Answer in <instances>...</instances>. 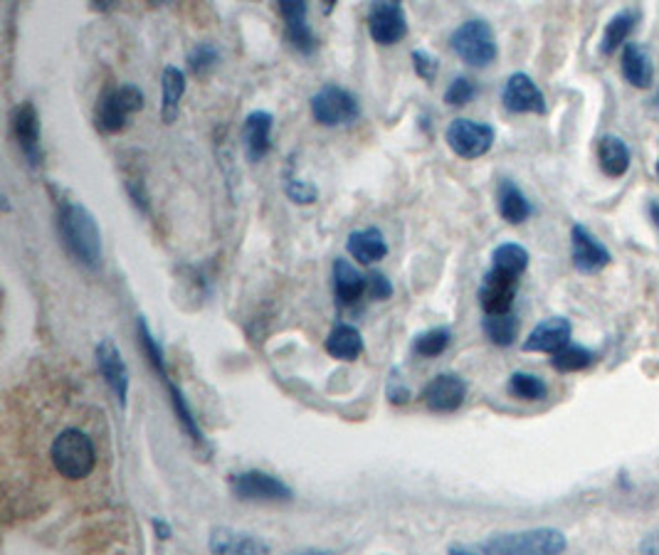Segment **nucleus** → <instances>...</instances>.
<instances>
[{
    "mask_svg": "<svg viewBox=\"0 0 659 555\" xmlns=\"http://www.w3.org/2000/svg\"><path fill=\"white\" fill-rule=\"evenodd\" d=\"M509 393L519 400H543L548 388L539 375L531 373H514L509 378Z\"/></svg>",
    "mask_w": 659,
    "mask_h": 555,
    "instance_id": "32",
    "label": "nucleus"
},
{
    "mask_svg": "<svg viewBox=\"0 0 659 555\" xmlns=\"http://www.w3.org/2000/svg\"><path fill=\"white\" fill-rule=\"evenodd\" d=\"M516 287H519V279L497 272V269H489L482 289H479V301H482V309L487 311V316L509 314L511 306H514Z\"/></svg>",
    "mask_w": 659,
    "mask_h": 555,
    "instance_id": "15",
    "label": "nucleus"
},
{
    "mask_svg": "<svg viewBox=\"0 0 659 555\" xmlns=\"http://www.w3.org/2000/svg\"><path fill=\"white\" fill-rule=\"evenodd\" d=\"M484 333H487L489 341L494 343V346H511L516 338V333H519V321H516V316L511 314H499V316H487L484 319Z\"/></svg>",
    "mask_w": 659,
    "mask_h": 555,
    "instance_id": "30",
    "label": "nucleus"
},
{
    "mask_svg": "<svg viewBox=\"0 0 659 555\" xmlns=\"http://www.w3.org/2000/svg\"><path fill=\"white\" fill-rule=\"evenodd\" d=\"M526 267H529V252H526V247L516 245V242H506V245H499L497 250H494L492 269H497V272L519 279L521 274L526 272Z\"/></svg>",
    "mask_w": 659,
    "mask_h": 555,
    "instance_id": "27",
    "label": "nucleus"
},
{
    "mask_svg": "<svg viewBox=\"0 0 659 555\" xmlns=\"http://www.w3.org/2000/svg\"><path fill=\"white\" fill-rule=\"evenodd\" d=\"M640 553L642 555H659V533H652V536H647L645 541H642Z\"/></svg>",
    "mask_w": 659,
    "mask_h": 555,
    "instance_id": "40",
    "label": "nucleus"
},
{
    "mask_svg": "<svg viewBox=\"0 0 659 555\" xmlns=\"http://www.w3.org/2000/svg\"><path fill=\"white\" fill-rule=\"evenodd\" d=\"M571 247H573V264L585 274L600 272L610 264V252L588 227L573 225L571 230Z\"/></svg>",
    "mask_w": 659,
    "mask_h": 555,
    "instance_id": "14",
    "label": "nucleus"
},
{
    "mask_svg": "<svg viewBox=\"0 0 659 555\" xmlns=\"http://www.w3.org/2000/svg\"><path fill=\"white\" fill-rule=\"evenodd\" d=\"M289 555H336L334 551H316V548H309V551H299V553H289Z\"/></svg>",
    "mask_w": 659,
    "mask_h": 555,
    "instance_id": "43",
    "label": "nucleus"
},
{
    "mask_svg": "<svg viewBox=\"0 0 659 555\" xmlns=\"http://www.w3.org/2000/svg\"><path fill=\"white\" fill-rule=\"evenodd\" d=\"M657 176H659V161H657Z\"/></svg>",
    "mask_w": 659,
    "mask_h": 555,
    "instance_id": "45",
    "label": "nucleus"
},
{
    "mask_svg": "<svg viewBox=\"0 0 659 555\" xmlns=\"http://www.w3.org/2000/svg\"><path fill=\"white\" fill-rule=\"evenodd\" d=\"M349 255L361 264H373L388 255V242L378 227H366V230L351 232L346 240Z\"/></svg>",
    "mask_w": 659,
    "mask_h": 555,
    "instance_id": "21",
    "label": "nucleus"
},
{
    "mask_svg": "<svg viewBox=\"0 0 659 555\" xmlns=\"http://www.w3.org/2000/svg\"><path fill=\"white\" fill-rule=\"evenodd\" d=\"M450 555H489L487 546H452Z\"/></svg>",
    "mask_w": 659,
    "mask_h": 555,
    "instance_id": "41",
    "label": "nucleus"
},
{
    "mask_svg": "<svg viewBox=\"0 0 659 555\" xmlns=\"http://www.w3.org/2000/svg\"><path fill=\"white\" fill-rule=\"evenodd\" d=\"M154 531L163 538V541H166V538H171V526H168L166 521H161V518H154Z\"/></svg>",
    "mask_w": 659,
    "mask_h": 555,
    "instance_id": "42",
    "label": "nucleus"
},
{
    "mask_svg": "<svg viewBox=\"0 0 659 555\" xmlns=\"http://www.w3.org/2000/svg\"><path fill=\"white\" fill-rule=\"evenodd\" d=\"M363 351V338L358 329H353L349 324L334 326L326 338V353L339 361H356Z\"/></svg>",
    "mask_w": 659,
    "mask_h": 555,
    "instance_id": "26",
    "label": "nucleus"
},
{
    "mask_svg": "<svg viewBox=\"0 0 659 555\" xmlns=\"http://www.w3.org/2000/svg\"><path fill=\"white\" fill-rule=\"evenodd\" d=\"M126 190H129V198L141 213H149V193H146L144 181L141 178H126Z\"/></svg>",
    "mask_w": 659,
    "mask_h": 555,
    "instance_id": "39",
    "label": "nucleus"
},
{
    "mask_svg": "<svg viewBox=\"0 0 659 555\" xmlns=\"http://www.w3.org/2000/svg\"><path fill=\"white\" fill-rule=\"evenodd\" d=\"M10 129H13L15 144L25 161L33 168L42 163V141H40V114L33 102H20L10 111Z\"/></svg>",
    "mask_w": 659,
    "mask_h": 555,
    "instance_id": "8",
    "label": "nucleus"
},
{
    "mask_svg": "<svg viewBox=\"0 0 659 555\" xmlns=\"http://www.w3.org/2000/svg\"><path fill=\"white\" fill-rule=\"evenodd\" d=\"M489 555H561L566 551V536L556 528L502 533L484 543Z\"/></svg>",
    "mask_w": 659,
    "mask_h": 555,
    "instance_id": "3",
    "label": "nucleus"
},
{
    "mask_svg": "<svg viewBox=\"0 0 659 555\" xmlns=\"http://www.w3.org/2000/svg\"><path fill=\"white\" fill-rule=\"evenodd\" d=\"M571 331V321L563 319V316H553V319L541 321L524 341V351L558 353L571 341Z\"/></svg>",
    "mask_w": 659,
    "mask_h": 555,
    "instance_id": "18",
    "label": "nucleus"
},
{
    "mask_svg": "<svg viewBox=\"0 0 659 555\" xmlns=\"http://www.w3.org/2000/svg\"><path fill=\"white\" fill-rule=\"evenodd\" d=\"M447 146L460 158L474 161L482 158L484 153L492 151L494 146V129L489 124H479L472 119H455L445 131Z\"/></svg>",
    "mask_w": 659,
    "mask_h": 555,
    "instance_id": "7",
    "label": "nucleus"
},
{
    "mask_svg": "<svg viewBox=\"0 0 659 555\" xmlns=\"http://www.w3.org/2000/svg\"><path fill=\"white\" fill-rule=\"evenodd\" d=\"M52 200H55V222L65 250L77 259L82 267L97 269L102 264V230L97 218L89 213L84 203L57 190L52 185Z\"/></svg>",
    "mask_w": 659,
    "mask_h": 555,
    "instance_id": "1",
    "label": "nucleus"
},
{
    "mask_svg": "<svg viewBox=\"0 0 659 555\" xmlns=\"http://www.w3.org/2000/svg\"><path fill=\"white\" fill-rule=\"evenodd\" d=\"M368 33L378 45H398L408 35V15H405L403 5L393 3V0H381V3L371 5L368 13Z\"/></svg>",
    "mask_w": 659,
    "mask_h": 555,
    "instance_id": "10",
    "label": "nucleus"
},
{
    "mask_svg": "<svg viewBox=\"0 0 659 555\" xmlns=\"http://www.w3.org/2000/svg\"><path fill=\"white\" fill-rule=\"evenodd\" d=\"M188 70L193 74H208L213 67H218L220 50L213 42H198L191 52H188Z\"/></svg>",
    "mask_w": 659,
    "mask_h": 555,
    "instance_id": "34",
    "label": "nucleus"
},
{
    "mask_svg": "<svg viewBox=\"0 0 659 555\" xmlns=\"http://www.w3.org/2000/svg\"><path fill=\"white\" fill-rule=\"evenodd\" d=\"M52 464L62 477L77 481L87 479L97 464V449L82 430H65L55 437L50 449Z\"/></svg>",
    "mask_w": 659,
    "mask_h": 555,
    "instance_id": "2",
    "label": "nucleus"
},
{
    "mask_svg": "<svg viewBox=\"0 0 659 555\" xmlns=\"http://www.w3.org/2000/svg\"><path fill=\"white\" fill-rule=\"evenodd\" d=\"M652 218H655V222H657V225H659V205H652Z\"/></svg>",
    "mask_w": 659,
    "mask_h": 555,
    "instance_id": "44",
    "label": "nucleus"
},
{
    "mask_svg": "<svg viewBox=\"0 0 659 555\" xmlns=\"http://www.w3.org/2000/svg\"><path fill=\"white\" fill-rule=\"evenodd\" d=\"M210 551L213 555H267V543L250 533H235L228 528H215L210 536Z\"/></svg>",
    "mask_w": 659,
    "mask_h": 555,
    "instance_id": "19",
    "label": "nucleus"
},
{
    "mask_svg": "<svg viewBox=\"0 0 659 555\" xmlns=\"http://www.w3.org/2000/svg\"><path fill=\"white\" fill-rule=\"evenodd\" d=\"M334 292L344 306L356 304L368 292V277H363L349 259L339 257L334 262Z\"/></svg>",
    "mask_w": 659,
    "mask_h": 555,
    "instance_id": "20",
    "label": "nucleus"
},
{
    "mask_svg": "<svg viewBox=\"0 0 659 555\" xmlns=\"http://www.w3.org/2000/svg\"><path fill=\"white\" fill-rule=\"evenodd\" d=\"M620 65L622 74H625V79L632 87L647 89L652 84V62L640 45H632L630 42V45L622 47Z\"/></svg>",
    "mask_w": 659,
    "mask_h": 555,
    "instance_id": "25",
    "label": "nucleus"
},
{
    "mask_svg": "<svg viewBox=\"0 0 659 555\" xmlns=\"http://www.w3.org/2000/svg\"><path fill=\"white\" fill-rule=\"evenodd\" d=\"M144 109V92L134 84H121L109 89L97 104V126L104 134H121L129 126L131 116Z\"/></svg>",
    "mask_w": 659,
    "mask_h": 555,
    "instance_id": "5",
    "label": "nucleus"
},
{
    "mask_svg": "<svg viewBox=\"0 0 659 555\" xmlns=\"http://www.w3.org/2000/svg\"><path fill=\"white\" fill-rule=\"evenodd\" d=\"M452 52L469 67H489L499 55L497 37L487 20H467L452 33Z\"/></svg>",
    "mask_w": 659,
    "mask_h": 555,
    "instance_id": "4",
    "label": "nucleus"
},
{
    "mask_svg": "<svg viewBox=\"0 0 659 555\" xmlns=\"http://www.w3.org/2000/svg\"><path fill=\"white\" fill-rule=\"evenodd\" d=\"M474 97H477V84L469 77H455L445 89V104L450 107H465Z\"/></svg>",
    "mask_w": 659,
    "mask_h": 555,
    "instance_id": "35",
    "label": "nucleus"
},
{
    "mask_svg": "<svg viewBox=\"0 0 659 555\" xmlns=\"http://www.w3.org/2000/svg\"><path fill=\"white\" fill-rule=\"evenodd\" d=\"M598 161L605 176H625L627 168H630V148L618 136H603L598 144Z\"/></svg>",
    "mask_w": 659,
    "mask_h": 555,
    "instance_id": "24",
    "label": "nucleus"
},
{
    "mask_svg": "<svg viewBox=\"0 0 659 555\" xmlns=\"http://www.w3.org/2000/svg\"><path fill=\"white\" fill-rule=\"evenodd\" d=\"M272 129H274V116L270 111H250L242 126V144H245V153L252 163L262 161L267 153L272 151Z\"/></svg>",
    "mask_w": 659,
    "mask_h": 555,
    "instance_id": "17",
    "label": "nucleus"
},
{
    "mask_svg": "<svg viewBox=\"0 0 659 555\" xmlns=\"http://www.w3.org/2000/svg\"><path fill=\"white\" fill-rule=\"evenodd\" d=\"M97 368L102 373L104 383L119 400V405H126V395H129V368H126L124 358H121L119 348L112 341H102L97 346Z\"/></svg>",
    "mask_w": 659,
    "mask_h": 555,
    "instance_id": "16",
    "label": "nucleus"
},
{
    "mask_svg": "<svg viewBox=\"0 0 659 555\" xmlns=\"http://www.w3.org/2000/svg\"><path fill=\"white\" fill-rule=\"evenodd\" d=\"M450 338H452L450 329H430L415 338L413 351L423 358H435L440 356V353H445V348L450 346Z\"/></svg>",
    "mask_w": 659,
    "mask_h": 555,
    "instance_id": "33",
    "label": "nucleus"
},
{
    "mask_svg": "<svg viewBox=\"0 0 659 555\" xmlns=\"http://www.w3.org/2000/svg\"><path fill=\"white\" fill-rule=\"evenodd\" d=\"M279 15L284 18V28H287V40L299 55H314L319 40H316L314 30L307 23L309 5L304 0H282L277 5Z\"/></svg>",
    "mask_w": 659,
    "mask_h": 555,
    "instance_id": "11",
    "label": "nucleus"
},
{
    "mask_svg": "<svg viewBox=\"0 0 659 555\" xmlns=\"http://www.w3.org/2000/svg\"><path fill=\"white\" fill-rule=\"evenodd\" d=\"M230 489L242 501H292V489L265 472H240L230 477Z\"/></svg>",
    "mask_w": 659,
    "mask_h": 555,
    "instance_id": "9",
    "label": "nucleus"
},
{
    "mask_svg": "<svg viewBox=\"0 0 659 555\" xmlns=\"http://www.w3.org/2000/svg\"><path fill=\"white\" fill-rule=\"evenodd\" d=\"M368 294L378 301H386L393 296V284L388 282L386 274L373 272V274H368Z\"/></svg>",
    "mask_w": 659,
    "mask_h": 555,
    "instance_id": "38",
    "label": "nucleus"
},
{
    "mask_svg": "<svg viewBox=\"0 0 659 555\" xmlns=\"http://www.w3.org/2000/svg\"><path fill=\"white\" fill-rule=\"evenodd\" d=\"M161 92V119L163 124H173L178 119V111H181L183 94H186V74L183 70L168 65L161 77Z\"/></svg>",
    "mask_w": 659,
    "mask_h": 555,
    "instance_id": "22",
    "label": "nucleus"
},
{
    "mask_svg": "<svg viewBox=\"0 0 659 555\" xmlns=\"http://www.w3.org/2000/svg\"><path fill=\"white\" fill-rule=\"evenodd\" d=\"M410 57H413V67L415 72H418V77L425 79L427 84L435 82L437 72H440V62H437V57H432L427 50H415Z\"/></svg>",
    "mask_w": 659,
    "mask_h": 555,
    "instance_id": "37",
    "label": "nucleus"
},
{
    "mask_svg": "<svg viewBox=\"0 0 659 555\" xmlns=\"http://www.w3.org/2000/svg\"><path fill=\"white\" fill-rule=\"evenodd\" d=\"M632 28H635V15H632L630 10L615 15V18L608 23V28H605L603 42H600L603 55H615L618 47H625V40L630 37Z\"/></svg>",
    "mask_w": 659,
    "mask_h": 555,
    "instance_id": "29",
    "label": "nucleus"
},
{
    "mask_svg": "<svg viewBox=\"0 0 659 555\" xmlns=\"http://www.w3.org/2000/svg\"><path fill=\"white\" fill-rule=\"evenodd\" d=\"M163 383H166L168 395H171L173 410H176V417H178V420H181L183 430H186L188 435H191V440L195 444H198V447H208V442H205V437H203V430H200L198 420H195V415H193V410H191V407H188L186 398H183L181 388H178V385L173 383V380H168V375H166V378H163Z\"/></svg>",
    "mask_w": 659,
    "mask_h": 555,
    "instance_id": "28",
    "label": "nucleus"
},
{
    "mask_svg": "<svg viewBox=\"0 0 659 555\" xmlns=\"http://www.w3.org/2000/svg\"><path fill=\"white\" fill-rule=\"evenodd\" d=\"M284 193H287V198L297 205H311L316 203V198H319V188H316V185L294 176H287V181H284Z\"/></svg>",
    "mask_w": 659,
    "mask_h": 555,
    "instance_id": "36",
    "label": "nucleus"
},
{
    "mask_svg": "<svg viewBox=\"0 0 659 555\" xmlns=\"http://www.w3.org/2000/svg\"><path fill=\"white\" fill-rule=\"evenodd\" d=\"M311 116L321 126H349L361 116V104L349 89L326 84L311 97Z\"/></svg>",
    "mask_w": 659,
    "mask_h": 555,
    "instance_id": "6",
    "label": "nucleus"
},
{
    "mask_svg": "<svg viewBox=\"0 0 659 555\" xmlns=\"http://www.w3.org/2000/svg\"><path fill=\"white\" fill-rule=\"evenodd\" d=\"M502 102L511 114H543L546 111V97L526 72H516L506 79Z\"/></svg>",
    "mask_w": 659,
    "mask_h": 555,
    "instance_id": "12",
    "label": "nucleus"
},
{
    "mask_svg": "<svg viewBox=\"0 0 659 555\" xmlns=\"http://www.w3.org/2000/svg\"><path fill=\"white\" fill-rule=\"evenodd\" d=\"M497 200H499V215H502L509 225H521V222L529 220L531 213H534L531 203L526 200L524 190L511 181L499 183Z\"/></svg>",
    "mask_w": 659,
    "mask_h": 555,
    "instance_id": "23",
    "label": "nucleus"
},
{
    "mask_svg": "<svg viewBox=\"0 0 659 555\" xmlns=\"http://www.w3.org/2000/svg\"><path fill=\"white\" fill-rule=\"evenodd\" d=\"M465 398H467V383L455 373L437 375V378H432L423 390V403L427 405V410L440 412V415L460 410Z\"/></svg>",
    "mask_w": 659,
    "mask_h": 555,
    "instance_id": "13",
    "label": "nucleus"
},
{
    "mask_svg": "<svg viewBox=\"0 0 659 555\" xmlns=\"http://www.w3.org/2000/svg\"><path fill=\"white\" fill-rule=\"evenodd\" d=\"M590 363H593V353L583 346H571V343L558 353H553L551 358V366L561 370V373H576V370L588 368Z\"/></svg>",
    "mask_w": 659,
    "mask_h": 555,
    "instance_id": "31",
    "label": "nucleus"
}]
</instances>
